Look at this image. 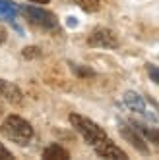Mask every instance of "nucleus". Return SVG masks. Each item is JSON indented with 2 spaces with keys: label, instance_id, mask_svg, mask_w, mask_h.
I'll return each instance as SVG.
<instances>
[{
  "label": "nucleus",
  "instance_id": "obj_9",
  "mask_svg": "<svg viewBox=\"0 0 159 160\" xmlns=\"http://www.w3.org/2000/svg\"><path fill=\"white\" fill-rule=\"evenodd\" d=\"M43 158H47V160H70V152L66 148H62L60 145L52 143L43 151Z\"/></svg>",
  "mask_w": 159,
  "mask_h": 160
},
{
  "label": "nucleus",
  "instance_id": "obj_16",
  "mask_svg": "<svg viewBox=\"0 0 159 160\" xmlns=\"http://www.w3.org/2000/svg\"><path fill=\"white\" fill-rule=\"evenodd\" d=\"M74 72H76V73H80V75H93V72H91V70H87V68L84 70V68H80V66H74Z\"/></svg>",
  "mask_w": 159,
  "mask_h": 160
},
{
  "label": "nucleus",
  "instance_id": "obj_1",
  "mask_svg": "<svg viewBox=\"0 0 159 160\" xmlns=\"http://www.w3.org/2000/svg\"><path fill=\"white\" fill-rule=\"evenodd\" d=\"M0 133H2L6 139L10 141H14L18 145H27L31 141V137H33V128H31V123L24 118H19V116H8L2 125H0Z\"/></svg>",
  "mask_w": 159,
  "mask_h": 160
},
{
  "label": "nucleus",
  "instance_id": "obj_6",
  "mask_svg": "<svg viewBox=\"0 0 159 160\" xmlns=\"http://www.w3.org/2000/svg\"><path fill=\"white\" fill-rule=\"evenodd\" d=\"M120 135H122L134 148H138L142 154H150V148H147L145 141L140 137V133H138V129H136V128H130V125H126V123H120Z\"/></svg>",
  "mask_w": 159,
  "mask_h": 160
},
{
  "label": "nucleus",
  "instance_id": "obj_13",
  "mask_svg": "<svg viewBox=\"0 0 159 160\" xmlns=\"http://www.w3.org/2000/svg\"><path fill=\"white\" fill-rule=\"evenodd\" d=\"M24 58H35V56H39L41 52H39V48L37 47H27V48H24Z\"/></svg>",
  "mask_w": 159,
  "mask_h": 160
},
{
  "label": "nucleus",
  "instance_id": "obj_5",
  "mask_svg": "<svg viewBox=\"0 0 159 160\" xmlns=\"http://www.w3.org/2000/svg\"><path fill=\"white\" fill-rule=\"evenodd\" d=\"M93 148H95L97 156H101V158H115V160H126L128 158V154L124 152L122 148H118L111 139H107V137L101 143H97Z\"/></svg>",
  "mask_w": 159,
  "mask_h": 160
},
{
  "label": "nucleus",
  "instance_id": "obj_12",
  "mask_svg": "<svg viewBox=\"0 0 159 160\" xmlns=\"http://www.w3.org/2000/svg\"><path fill=\"white\" fill-rule=\"evenodd\" d=\"M136 129L142 131V133H144V135H145L151 143H155V145L159 147V129H150V128H142V125H138Z\"/></svg>",
  "mask_w": 159,
  "mask_h": 160
},
{
  "label": "nucleus",
  "instance_id": "obj_17",
  "mask_svg": "<svg viewBox=\"0 0 159 160\" xmlns=\"http://www.w3.org/2000/svg\"><path fill=\"white\" fill-rule=\"evenodd\" d=\"M6 37H8V33H6V29H4V27H0V44H4Z\"/></svg>",
  "mask_w": 159,
  "mask_h": 160
},
{
  "label": "nucleus",
  "instance_id": "obj_14",
  "mask_svg": "<svg viewBox=\"0 0 159 160\" xmlns=\"http://www.w3.org/2000/svg\"><path fill=\"white\" fill-rule=\"evenodd\" d=\"M147 73H150V77L153 79L157 85H159V68H155V66H151V64H150V66H147Z\"/></svg>",
  "mask_w": 159,
  "mask_h": 160
},
{
  "label": "nucleus",
  "instance_id": "obj_3",
  "mask_svg": "<svg viewBox=\"0 0 159 160\" xmlns=\"http://www.w3.org/2000/svg\"><path fill=\"white\" fill-rule=\"evenodd\" d=\"M19 12L29 19V23L37 25V27H43V29H56V25H58V19H56V16H54L52 12L43 10V8H37V6H24V8H19Z\"/></svg>",
  "mask_w": 159,
  "mask_h": 160
},
{
  "label": "nucleus",
  "instance_id": "obj_7",
  "mask_svg": "<svg viewBox=\"0 0 159 160\" xmlns=\"http://www.w3.org/2000/svg\"><path fill=\"white\" fill-rule=\"evenodd\" d=\"M0 95H2L10 104H16V106L24 104V95H21L19 87L6 81V79H0Z\"/></svg>",
  "mask_w": 159,
  "mask_h": 160
},
{
  "label": "nucleus",
  "instance_id": "obj_19",
  "mask_svg": "<svg viewBox=\"0 0 159 160\" xmlns=\"http://www.w3.org/2000/svg\"><path fill=\"white\" fill-rule=\"evenodd\" d=\"M68 25L74 27V25H76V19H74V18H68Z\"/></svg>",
  "mask_w": 159,
  "mask_h": 160
},
{
  "label": "nucleus",
  "instance_id": "obj_11",
  "mask_svg": "<svg viewBox=\"0 0 159 160\" xmlns=\"http://www.w3.org/2000/svg\"><path fill=\"white\" fill-rule=\"evenodd\" d=\"M76 4L84 12H97L99 6H101V0H76Z\"/></svg>",
  "mask_w": 159,
  "mask_h": 160
},
{
  "label": "nucleus",
  "instance_id": "obj_2",
  "mask_svg": "<svg viewBox=\"0 0 159 160\" xmlns=\"http://www.w3.org/2000/svg\"><path fill=\"white\" fill-rule=\"evenodd\" d=\"M70 123L74 125V129L84 137V141L91 147H95L97 143H101L107 137L103 128H99L95 122H91L85 116H80V114H70Z\"/></svg>",
  "mask_w": 159,
  "mask_h": 160
},
{
  "label": "nucleus",
  "instance_id": "obj_8",
  "mask_svg": "<svg viewBox=\"0 0 159 160\" xmlns=\"http://www.w3.org/2000/svg\"><path fill=\"white\" fill-rule=\"evenodd\" d=\"M124 104H126V106H128L132 112L140 114V116L151 118L150 114H147V108H145V102H144V98H142L138 93H134V91H128V93H124Z\"/></svg>",
  "mask_w": 159,
  "mask_h": 160
},
{
  "label": "nucleus",
  "instance_id": "obj_18",
  "mask_svg": "<svg viewBox=\"0 0 159 160\" xmlns=\"http://www.w3.org/2000/svg\"><path fill=\"white\" fill-rule=\"evenodd\" d=\"M29 2H33V4H49L51 0H29Z\"/></svg>",
  "mask_w": 159,
  "mask_h": 160
},
{
  "label": "nucleus",
  "instance_id": "obj_4",
  "mask_svg": "<svg viewBox=\"0 0 159 160\" xmlns=\"http://www.w3.org/2000/svg\"><path fill=\"white\" fill-rule=\"evenodd\" d=\"M87 42L91 44V47H101V48H117L118 47L117 35L111 29H105V27L95 29L91 35H89Z\"/></svg>",
  "mask_w": 159,
  "mask_h": 160
},
{
  "label": "nucleus",
  "instance_id": "obj_15",
  "mask_svg": "<svg viewBox=\"0 0 159 160\" xmlns=\"http://www.w3.org/2000/svg\"><path fill=\"white\" fill-rule=\"evenodd\" d=\"M10 158H14V154L10 152L2 143H0V160H10Z\"/></svg>",
  "mask_w": 159,
  "mask_h": 160
},
{
  "label": "nucleus",
  "instance_id": "obj_10",
  "mask_svg": "<svg viewBox=\"0 0 159 160\" xmlns=\"http://www.w3.org/2000/svg\"><path fill=\"white\" fill-rule=\"evenodd\" d=\"M19 14V6L12 0H0V19H14Z\"/></svg>",
  "mask_w": 159,
  "mask_h": 160
}]
</instances>
